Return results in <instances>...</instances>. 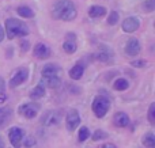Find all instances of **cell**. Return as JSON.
Masks as SVG:
<instances>
[{"label":"cell","mask_w":155,"mask_h":148,"mask_svg":"<svg viewBox=\"0 0 155 148\" xmlns=\"http://www.w3.org/2000/svg\"><path fill=\"white\" fill-rule=\"evenodd\" d=\"M3 38H4V30H3V27L0 26V42L3 41Z\"/></svg>","instance_id":"obj_34"},{"label":"cell","mask_w":155,"mask_h":148,"mask_svg":"<svg viewBox=\"0 0 155 148\" xmlns=\"http://www.w3.org/2000/svg\"><path fill=\"white\" fill-rule=\"evenodd\" d=\"M148 120L151 124H155V103H151L150 110H148Z\"/></svg>","instance_id":"obj_27"},{"label":"cell","mask_w":155,"mask_h":148,"mask_svg":"<svg viewBox=\"0 0 155 148\" xmlns=\"http://www.w3.org/2000/svg\"><path fill=\"white\" fill-rule=\"evenodd\" d=\"M90 137V132H88V129L86 127H83V128H80V130H79V141H84L86 139H88Z\"/></svg>","instance_id":"obj_24"},{"label":"cell","mask_w":155,"mask_h":148,"mask_svg":"<svg viewBox=\"0 0 155 148\" xmlns=\"http://www.w3.org/2000/svg\"><path fill=\"white\" fill-rule=\"evenodd\" d=\"M83 72H84V68L82 67V65H75V67L72 68V69L70 71V76L72 79H75V80H78V79H80L82 78V75H83Z\"/></svg>","instance_id":"obj_16"},{"label":"cell","mask_w":155,"mask_h":148,"mask_svg":"<svg viewBox=\"0 0 155 148\" xmlns=\"http://www.w3.org/2000/svg\"><path fill=\"white\" fill-rule=\"evenodd\" d=\"M143 143L147 148H155V139H154V135L151 132H148L147 135L143 137Z\"/></svg>","instance_id":"obj_20"},{"label":"cell","mask_w":155,"mask_h":148,"mask_svg":"<svg viewBox=\"0 0 155 148\" xmlns=\"http://www.w3.org/2000/svg\"><path fill=\"white\" fill-rule=\"evenodd\" d=\"M128 86H129V84H128V82H127L125 79H117V80L114 82V86H113V87H114L116 90H120V91H123V90L128 88Z\"/></svg>","instance_id":"obj_22"},{"label":"cell","mask_w":155,"mask_h":148,"mask_svg":"<svg viewBox=\"0 0 155 148\" xmlns=\"http://www.w3.org/2000/svg\"><path fill=\"white\" fill-rule=\"evenodd\" d=\"M140 23L136 18H127L125 21L123 22V30L127 33H134L139 29Z\"/></svg>","instance_id":"obj_11"},{"label":"cell","mask_w":155,"mask_h":148,"mask_svg":"<svg viewBox=\"0 0 155 148\" xmlns=\"http://www.w3.org/2000/svg\"><path fill=\"white\" fill-rule=\"evenodd\" d=\"M0 148H4V143H3V139L0 137Z\"/></svg>","instance_id":"obj_36"},{"label":"cell","mask_w":155,"mask_h":148,"mask_svg":"<svg viewBox=\"0 0 155 148\" xmlns=\"http://www.w3.org/2000/svg\"><path fill=\"white\" fill-rule=\"evenodd\" d=\"M78 12L71 0H57L52 7V16L61 21H74Z\"/></svg>","instance_id":"obj_1"},{"label":"cell","mask_w":155,"mask_h":148,"mask_svg":"<svg viewBox=\"0 0 155 148\" xmlns=\"http://www.w3.org/2000/svg\"><path fill=\"white\" fill-rule=\"evenodd\" d=\"M143 10H144L146 12H153L155 10V0H147V2H144Z\"/></svg>","instance_id":"obj_23"},{"label":"cell","mask_w":155,"mask_h":148,"mask_svg":"<svg viewBox=\"0 0 155 148\" xmlns=\"http://www.w3.org/2000/svg\"><path fill=\"white\" fill-rule=\"evenodd\" d=\"M99 148H116L114 144H104V146H101Z\"/></svg>","instance_id":"obj_33"},{"label":"cell","mask_w":155,"mask_h":148,"mask_svg":"<svg viewBox=\"0 0 155 148\" xmlns=\"http://www.w3.org/2000/svg\"><path fill=\"white\" fill-rule=\"evenodd\" d=\"M80 124V117H79V113L76 110H70L67 114V129L68 130H75Z\"/></svg>","instance_id":"obj_7"},{"label":"cell","mask_w":155,"mask_h":148,"mask_svg":"<svg viewBox=\"0 0 155 148\" xmlns=\"http://www.w3.org/2000/svg\"><path fill=\"white\" fill-rule=\"evenodd\" d=\"M34 146H35V140L31 137V136H27V137L25 139V147L31 148V147H34Z\"/></svg>","instance_id":"obj_28"},{"label":"cell","mask_w":155,"mask_h":148,"mask_svg":"<svg viewBox=\"0 0 155 148\" xmlns=\"http://www.w3.org/2000/svg\"><path fill=\"white\" fill-rule=\"evenodd\" d=\"M60 72V68L56 67L54 64H48L44 67L42 69V76L44 78H53V76H57V73Z\"/></svg>","instance_id":"obj_13"},{"label":"cell","mask_w":155,"mask_h":148,"mask_svg":"<svg viewBox=\"0 0 155 148\" xmlns=\"http://www.w3.org/2000/svg\"><path fill=\"white\" fill-rule=\"evenodd\" d=\"M27 75H29V71H27L26 68H21V69H18V72H16L15 75L12 76V79L10 80V87L14 88V87L22 84L27 79Z\"/></svg>","instance_id":"obj_8"},{"label":"cell","mask_w":155,"mask_h":148,"mask_svg":"<svg viewBox=\"0 0 155 148\" xmlns=\"http://www.w3.org/2000/svg\"><path fill=\"white\" fill-rule=\"evenodd\" d=\"M8 137H10V141L15 148H19L22 146V140H23V130L21 128H11L10 133H8Z\"/></svg>","instance_id":"obj_5"},{"label":"cell","mask_w":155,"mask_h":148,"mask_svg":"<svg viewBox=\"0 0 155 148\" xmlns=\"http://www.w3.org/2000/svg\"><path fill=\"white\" fill-rule=\"evenodd\" d=\"M5 99H7V97H5V94L3 91H0V103L5 102Z\"/></svg>","instance_id":"obj_31"},{"label":"cell","mask_w":155,"mask_h":148,"mask_svg":"<svg viewBox=\"0 0 155 148\" xmlns=\"http://www.w3.org/2000/svg\"><path fill=\"white\" fill-rule=\"evenodd\" d=\"M63 48H64L65 53L71 54V53H74V52H76V43L74 42V41H67V42H64Z\"/></svg>","instance_id":"obj_21"},{"label":"cell","mask_w":155,"mask_h":148,"mask_svg":"<svg viewBox=\"0 0 155 148\" xmlns=\"http://www.w3.org/2000/svg\"><path fill=\"white\" fill-rule=\"evenodd\" d=\"M27 49H29V42H27V41H26V42H22V50L26 52Z\"/></svg>","instance_id":"obj_32"},{"label":"cell","mask_w":155,"mask_h":148,"mask_svg":"<svg viewBox=\"0 0 155 148\" xmlns=\"http://www.w3.org/2000/svg\"><path fill=\"white\" fill-rule=\"evenodd\" d=\"M10 109H0V128L4 127L10 120Z\"/></svg>","instance_id":"obj_18"},{"label":"cell","mask_w":155,"mask_h":148,"mask_svg":"<svg viewBox=\"0 0 155 148\" xmlns=\"http://www.w3.org/2000/svg\"><path fill=\"white\" fill-rule=\"evenodd\" d=\"M42 83L46 84V87H51V88H57L61 83L60 78L57 76H53V78H42Z\"/></svg>","instance_id":"obj_15"},{"label":"cell","mask_w":155,"mask_h":148,"mask_svg":"<svg viewBox=\"0 0 155 148\" xmlns=\"http://www.w3.org/2000/svg\"><path fill=\"white\" fill-rule=\"evenodd\" d=\"M60 121H61V113L56 110L46 111L41 118V124L44 127H54V125H59Z\"/></svg>","instance_id":"obj_4"},{"label":"cell","mask_w":155,"mask_h":148,"mask_svg":"<svg viewBox=\"0 0 155 148\" xmlns=\"http://www.w3.org/2000/svg\"><path fill=\"white\" fill-rule=\"evenodd\" d=\"M118 18H120V16H118V14L116 12V11H113V12L109 15V18H107V23L113 26V24H116L118 22Z\"/></svg>","instance_id":"obj_26"},{"label":"cell","mask_w":155,"mask_h":148,"mask_svg":"<svg viewBox=\"0 0 155 148\" xmlns=\"http://www.w3.org/2000/svg\"><path fill=\"white\" fill-rule=\"evenodd\" d=\"M0 91H4V82L0 79Z\"/></svg>","instance_id":"obj_35"},{"label":"cell","mask_w":155,"mask_h":148,"mask_svg":"<svg viewBox=\"0 0 155 148\" xmlns=\"http://www.w3.org/2000/svg\"><path fill=\"white\" fill-rule=\"evenodd\" d=\"M109 106H110L109 99L102 97V95H99V97H97L93 102V111L95 113V116L98 117V118H102V117L107 113Z\"/></svg>","instance_id":"obj_3"},{"label":"cell","mask_w":155,"mask_h":148,"mask_svg":"<svg viewBox=\"0 0 155 148\" xmlns=\"http://www.w3.org/2000/svg\"><path fill=\"white\" fill-rule=\"evenodd\" d=\"M106 14V8L105 7H99V5H93L88 10V15L91 18H98V16H104Z\"/></svg>","instance_id":"obj_14"},{"label":"cell","mask_w":155,"mask_h":148,"mask_svg":"<svg viewBox=\"0 0 155 148\" xmlns=\"http://www.w3.org/2000/svg\"><path fill=\"white\" fill-rule=\"evenodd\" d=\"M131 65H134V67H144V65H146V61H144V60H137V61H131Z\"/></svg>","instance_id":"obj_29"},{"label":"cell","mask_w":155,"mask_h":148,"mask_svg":"<svg viewBox=\"0 0 155 148\" xmlns=\"http://www.w3.org/2000/svg\"><path fill=\"white\" fill-rule=\"evenodd\" d=\"M18 14L21 16H23V18H33L34 16V12H33V10H30L29 7H26V5H22V7L18 8Z\"/></svg>","instance_id":"obj_19"},{"label":"cell","mask_w":155,"mask_h":148,"mask_svg":"<svg viewBox=\"0 0 155 148\" xmlns=\"http://www.w3.org/2000/svg\"><path fill=\"white\" fill-rule=\"evenodd\" d=\"M125 52H127V54H129V56H132V57L136 56V54H139V52H140L139 41H137L136 38H131L125 45Z\"/></svg>","instance_id":"obj_9"},{"label":"cell","mask_w":155,"mask_h":148,"mask_svg":"<svg viewBox=\"0 0 155 148\" xmlns=\"http://www.w3.org/2000/svg\"><path fill=\"white\" fill-rule=\"evenodd\" d=\"M109 53H99L98 54V60L99 61H107V59H109Z\"/></svg>","instance_id":"obj_30"},{"label":"cell","mask_w":155,"mask_h":148,"mask_svg":"<svg viewBox=\"0 0 155 148\" xmlns=\"http://www.w3.org/2000/svg\"><path fill=\"white\" fill-rule=\"evenodd\" d=\"M34 56L40 60L48 59V57L51 56V49L46 45H44V43H37L34 48Z\"/></svg>","instance_id":"obj_10"},{"label":"cell","mask_w":155,"mask_h":148,"mask_svg":"<svg viewBox=\"0 0 155 148\" xmlns=\"http://www.w3.org/2000/svg\"><path fill=\"white\" fill-rule=\"evenodd\" d=\"M44 95H45V88H44L42 86H37L30 92V98H31V99H38V98H42Z\"/></svg>","instance_id":"obj_17"},{"label":"cell","mask_w":155,"mask_h":148,"mask_svg":"<svg viewBox=\"0 0 155 148\" xmlns=\"http://www.w3.org/2000/svg\"><path fill=\"white\" fill-rule=\"evenodd\" d=\"M38 109H40V106L35 105V103H25V105L19 106V113L26 118H33V117L37 116Z\"/></svg>","instance_id":"obj_6"},{"label":"cell","mask_w":155,"mask_h":148,"mask_svg":"<svg viewBox=\"0 0 155 148\" xmlns=\"http://www.w3.org/2000/svg\"><path fill=\"white\" fill-rule=\"evenodd\" d=\"M114 125L116 127H118V128H125L127 125L129 124V118H128V116H127L125 113H116V116H114Z\"/></svg>","instance_id":"obj_12"},{"label":"cell","mask_w":155,"mask_h":148,"mask_svg":"<svg viewBox=\"0 0 155 148\" xmlns=\"http://www.w3.org/2000/svg\"><path fill=\"white\" fill-rule=\"evenodd\" d=\"M106 137H107V133L104 132V130H97V132L93 135V140H95V141L102 140V139H106Z\"/></svg>","instance_id":"obj_25"},{"label":"cell","mask_w":155,"mask_h":148,"mask_svg":"<svg viewBox=\"0 0 155 148\" xmlns=\"http://www.w3.org/2000/svg\"><path fill=\"white\" fill-rule=\"evenodd\" d=\"M5 30H7V37L10 40L15 37H25L29 34L27 26L19 19H7L5 21Z\"/></svg>","instance_id":"obj_2"}]
</instances>
